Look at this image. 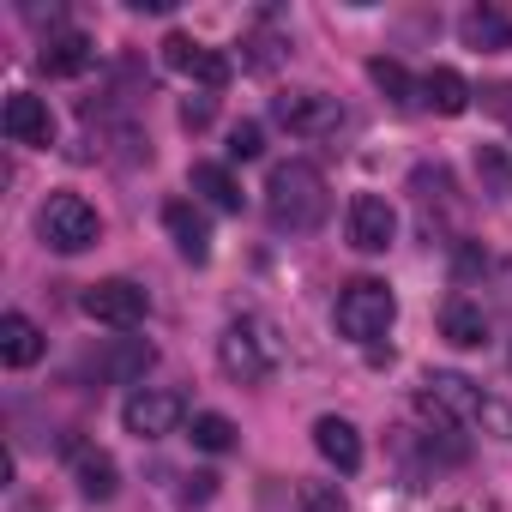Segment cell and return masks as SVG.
<instances>
[{"mask_svg":"<svg viewBox=\"0 0 512 512\" xmlns=\"http://www.w3.org/2000/svg\"><path fill=\"white\" fill-rule=\"evenodd\" d=\"M266 217H272V229H284V235L320 229V223L332 217V187H326V175H320L314 163H302V157L278 163V169L266 175Z\"/></svg>","mask_w":512,"mask_h":512,"instance_id":"6da1fadb","label":"cell"},{"mask_svg":"<svg viewBox=\"0 0 512 512\" xmlns=\"http://www.w3.org/2000/svg\"><path fill=\"white\" fill-rule=\"evenodd\" d=\"M422 386H428V398H434L452 422H476V428H488L494 440H512V404H500V398L482 392L476 380H464V374H452V368H434Z\"/></svg>","mask_w":512,"mask_h":512,"instance_id":"7a4b0ae2","label":"cell"},{"mask_svg":"<svg viewBox=\"0 0 512 512\" xmlns=\"http://www.w3.org/2000/svg\"><path fill=\"white\" fill-rule=\"evenodd\" d=\"M217 362H223V374L241 380V386H266V380L278 374L284 350H278V338H272L266 320H229L223 338H217Z\"/></svg>","mask_w":512,"mask_h":512,"instance_id":"3957f363","label":"cell"},{"mask_svg":"<svg viewBox=\"0 0 512 512\" xmlns=\"http://www.w3.org/2000/svg\"><path fill=\"white\" fill-rule=\"evenodd\" d=\"M332 320H338V332L350 344H380L392 332V320H398V302H392V290L380 278H356V284L338 290V314Z\"/></svg>","mask_w":512,"mask_h":512,"instance_id":"277c9868","label":"cell"},{"mask_svg":"<svg viewBox=\"0 0 512 512\" xmlns=\"http://www.w3.org/2000/svg\"><path fill=\"white\" fill-rule=\"evenodd\" d=\"M37 235L55 247V253H85L97 235H103V217L91 199L79 193H49V205L37 211Z\"/></svg>","mask_w":512,"mask_h":512,"instance_id":"5b68a950","label":"cell"},{"mask_svg":"<svg viewBox=\"0 0 512 512\" xmlns=\"http://www.w3.org/2000/svg\"><path fill=\"white\" fill-rule=\"evenodd\" d=\"M97 326H115V332H133V326H145V314H151V296H145V284H133V278H103V284H91L85 290V302H79Z\"/></svg>","mask_w":512,"mask_h":512,"instance_id":"8992f818","label":"cell"},{"mask_svg":"<svg viewBox=\"0 0 512 512\" xmlns=\"http://www.w3.org/2000/svg\"><path fill=\"white\" fill-rule=\"evenodd\" d=\"M121 422H127V434H139V440H163V434H175V428L187 422V398H181L175 386H139V392L121 404Z\"/></svg>","mask_w":512,"mask_h":512,"instance_id":"52a82bcc","label":"cell"},{"mask_svg":"<svg viewBox=\"0 0 512 512\" xmlns=\"http://www.w3.org/2000/svg\"><path fill=\"white\" fill-rule=\"evenodd\" d=\"M272 115H278V127H290L296 139H326V133L344 127V103L326 97V91H284V97L272 103Z\"/></svg>","mask_w":512,"mask_h":512,"instance_id":"ba28073f","label":"cell"},{"mask_svg":"<svg viewBox=\"0 0 512 512\" xmlns=\"http://www.w3.org/2000/svg\"><path fill=\"white\" fill-rule=\"evenodd\" d=\"M163 67L181 73V79H193V85H205V91H223L229 73H235L229 55H217V49H205V43H193V37H181V31L163 37Z\"/></svg>","mask_w":512,"mask_h":512,"instance_id":"9c48e42d","label":"cell"},{"mask_svg":"<svg viewBox=\"0 0 512 512\" xmlns=\"http://www.w3.org/2000/svg\"><path fill=\"white\" fill-rule=\"evenodd\" d=\"M0 127H7L13 145H31V151H49V145H55V115H49V103L31 97V91H13V97H7Z\"/></svg>","mask_w":512,"mask_h":512,"instance_id":"30bf717a","label":"cell"},{"mask_svg":"<svg viewBox=\"0 0 512 512\" xmlns=\"http://www.w3.org/2000/svg\"><path fill=\"white\" fill-rule=\"evenodd\" d=\"M392 235H398V211L380 193H356L350 199V247L356 253H386Z\"/></svg>","mask_w":512,"mask_h":512,"instance_id":"8fae6325","label":"cell"},{"mask_svg":"<svg viewBox=\"0 0 512 512\" xmlns=\"http://www.w3.org/2000/svg\"><path fill=\"white\" fill-rule=\"evenodd\" d=\"M37 67H43L49 79H79V73L97 67V43H91L85 31H55V37L37 49Z\"/></svg>","mask_w":512,"mask_h":512,"instance_id":"7c38bea8","label":"cell"},{"mask_svg":"<svg viewBox=\"0 0 512 512\" xmlns=\"http://www.w3.org/2000/svg\"><path fill=\"white\" fill-rule=\"evenodd\" d=\"M163 229H169V241L187 253L193 266H205V260H211V223H205V211H199V205L169 199V205H163Z\"/></svg>","mask_w":512,"mask_h":512,"instance_id":"4fadbf2b","label":"cell"},{"mask_svg":"<svg viewBox=\"0 0 512 512\" xmlns=\"http://www.w3.org/2000/svg\"><path fill=\"white\" fill-rule=\"evenodd\" d=\"M440 338L458 344V350H482V344H488V314H482L470 296H452V302L440 308Z\"/></svg>","mask_w":512,"mask_h":512,"instance_id":"5bb4252c","label":"cell"},{"mask_svg":"<svg viewBox=\"0 0 512 512\" xmlns=\"http://www.w3.org/2000/svg\"><path fill=\"white\" fill-rule=\"evenodd\" d=\"M314 446H320V458L338 464V470H356V464H362V434H356L344 416H320V422H314Z\"/></svg>","mask_w":512,"mask_h":512,"instance_id":"9a60e30c","label":"cell"},{"mask_svg":"<svg viewBox=\"0 0 512 512\" xmlns=\"http://www.w3.org/2000/svg\"><path fill=\"white\" fill-rule=\"evenodd\" d=\"M73 476H79V494L85 500H109L115 494V458L103 446H73Z\"/></svg>","mask_w":512,"mask_h":512,"instance_id":"2e32d148","label":"cell"},{"mask_svg":"<svg viewBox=\"0 0 512 512\" xmlns=\"http://www.w3.org/2000/svg\"><path fill=\"white\" fill-rule=\"evenodd\" d=\"M37 356H43L37 320H25V314H7V320H0V362H7V368H31Z\"/></svg>","mask_w":512,"mask_h":512,"instance_id":"e0dca14e","label":"cell"},{"mask_svg":"<svg viewBox=\"0 0 512 512\" xmlns=\"http://www.w3.org/2000/svg\"><path fill=\"white\" fill-rule=\"evenodd\" d=\"M187 187H193L211 211H241V187H235V175H229L223 163H193V169H187Z\"/></svg>","mask_w":512,"mask_h":512,"instance_id":"ac0fdd59","label":"cell"},{"mask_svg":"<svg viewBox=\"0 0 512 512\" xmlns=\"http://www.w3.org/2000/svg\"><path fill=\"white\" fill-rule=\"evenodd\" d=\"M458 37L470 43V49H512V19L506 13H494V7H470L464 19H458Z\"/></svg>","mask_w":512,"mask_h":512,"instance_id":"d6986e66","label":"cell"},{"mask_svg":"<svg viewBox=\"0 0 512 512\" xmlns=\"http://www.w3.org/2000/svg\"><path fill=\"white\" fill-rule=\"evenodd\" d=\"M422 103H428L434 115H464V109H470V85H464V73H452V67L422 73Z\"/></svg>","mask_w":512,"mask_h":512,"instance_id":"ffe728a7","label":"cell"},{"mask_svg":"<svg viewBox=\"0 0 512 512\" xmlns=\"http://www.w3.org/2000/svg\"><path fill=\"white\" fill-rule=\"evenodd\" d=\"M368 79H374V85H380V91H386V97H392L398 109L422 103V85H416V79H410V73H404L398 61H386V55H380V61H368Z\"/></svg>","mask_w":512,"mask_h":512,"instance_id":"44dd1931","label":"cell"},{"mask_svg":"<svg viewBox=\"0 0 512 512\" xmlns=\"http://www.w3.org/2000/svg\"><path fill=\"white\" fill-rule=\"evenodd\" d=\"M151 362H157V350H151L145 338H127V344H121V350L97 368V374H103V380H133V374H145Z\"/></svg>","mask_w":512,"mask_h":512,"instance_id":"7402d4cb","label":"cell"},{"mask_svg":"<svg viewBox=\"0 0 512 512\" xmlns=\"http://www.w3.org/2000/svg\"><path fill=\"white\" fill-rule=\"evenodd\" d=\"M476 175H482V187H488V193L512 199V157H506L500 145H476Z\"/></svg>","mask_w":512,"mask_h":512,"instance_id":"603a6c76","label":"cell"},{"mask_svg":"<svg viewBox=\"0 0 512 512\" xmlns=\"http://www.w3.org/2000/svg\"><path fill=\"white\" fill-rule=\"evenodd\" d=\"M193 446H199V452H229V446H235V422L217 416V410H199V416H193Z\"/></svg>","mask_w":512,"mask_h":512,"instance_id":"cb8c5ba5","label":"cell"},{"mask_svg":"<svg viewBox=\"0 0 512 512\" xmlns=\"http://www.w3.org/2000/svg\"><path fill=\"white\" fill-rule=\"evenodd\" d=\"M296 512H344L338 482H302L296 488Z\"/></svg>","mask_w":512,"mask_h":512,"instance_id":"d4e9b609","label":"cell"},{"mask_svg":"<svg viewBox=\"0 0 512 512\" xmlns=\"http://www.w3.org/2000/svg\"><path fill=\"white\" fill-rule=\"evenodd\" d=\"M266 151V133H260V121H241V127H229V157L235 163H253Z\"/></svg>","mask_w":512,"mask_h":512,"instance_id":"484cf974","label":"cell"},{"mask_svg":"<svg viewBox=\"0 0 512 512\" xmlns=\"http://www.w3.org/2000/svg\"><path fill=\"white\" fill-rule=\"evenodd\" d=\"M181 121H187V127H205V121H211V97H187V103H181Z\"/></svg>","mask_w":512,"mask_h":512,"instance_id":"4316f807","label":"cell"}]
</instances>
